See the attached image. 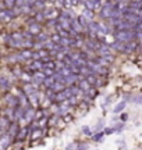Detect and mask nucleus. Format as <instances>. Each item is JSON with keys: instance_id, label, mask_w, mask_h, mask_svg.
I'll use <instances>...</instances> for the list:
<instances>
[{"instance_id": "obj_1", "label": "nucleus", "mask_w": 142, "mask_h": 150, "mask_svg": "<svg viewBox=\"0 0 142 150\" xmlns=\"http://www.w3.org/2000/svg\"><path fill=\"white\" fill-rule=\"evenodd\" d=\"M114 39L117 42H123V43H128L131 40L137 39V31L135 29H130V31H114Z\"/></svg>"}, {"instance_id": "obj_2", "label": "nucleus", "mask_w": 142, "mask_h": 150, "mask_svg": "<svg viewBox=\"0 0 142 150\" xmlns=\"http://www.w3.org/2000/svg\"><path fill=\"white\" fill-rule=\"evenodd\" d=\"M72 96V92H71L70 88H66L64 90L56 93V99H55V103H63V102H67Z\"/></svg>"}, {"instance_id": "obj_3", "label": "nucleus", "mask_w": 142, "mask_h": 150, "mask_svg": "<svg viewBox=\"0 0 142 150\" xmlns=\"http://www.w3.org/2000/svg\"><path fill=\"white\" fill-rule=\"evenodd\" d=\"M16 17L13 8H4L0 11V22H10Z\"/></svg>"}, {"instance_id": "obj_4", "label": "nucleus", "mask_w": 142, "mask_h": 150, "mask_svg": "<svg viewBox=\"0 0 142 150\" xmlns=\"http://www.w3.org/2000/svg\"><path fill=\"white\" fill-rule=\"evenodd\" d=\"M47 77L45 75V72L43 71H36L33 72V75H32V83L35 85V86H42L43 85V82H45V79H46Z\"/></svg>"}, {"instance_id": "obj_5", "label": "nucleus", "mask_w": 142, "mask_h": 150, "mask_svg": "<svg viewBox=\"0 0 142 150\" xmlns=\"http://www.w3.org/2000/svg\"><path fill=\"white\" fill-rule=\"evenodd\" d=\"M11 119L8 118L7 115H4V117H0V136H3V135H6L8 132V128L11 125Z\"/></svg>"}, {"instance_id": "obj_6", "label": "nucleus", "mask_w": 142, "mask_h": 150, "mask_svg": "<svg viewBox=\"0 0 142 150\" xmlns=\"http://www.w3.org/2000/svg\"><path fill=\"white\" fill-rule=\"evenodd\" d=\"M31 131H32V124H29V125L21 128V129H20V132H18V135H17V138H16V142H24V140L27 139V136L29 135Z\"/></svg>"}, {"instance_id": "obj_7", "label": "nucleus", "mask_w": 142, "mask_h": 150, "mask_svg": "<svg viewBox=\"0 0 142 150\" xmlns=\"http://www.w3.org/2000/svg\"><path fill=\"white\" fill-rule=\"evenodd\" d=\"M35 113H36V109H35V107H29V109H27L25 113H24L23 119L28 124V125L32 124V122L35 121Z\"/></svg>"}, {"instance_id": "obj_8", "label": "nucleus", "mask_w": 142, "mask_h": 150, "mask_svg": "<svg viewBox=\"0 0 142 150\" xmlns=\"http://www.w3.org/2000/svg\"><path fill=\"white\" fill-rule=\"evenodd\" d=\"M139 48H141V43L138 40H131L126 43V54H131V53H135V52H139Z\"/></svg>"}, {"instance_id": "obj_9", "label": "nucleus", "mask_w": 142, "mask_h": 150, "mask_svg": "<svg viewBox=\"0 0 142 150\" xmlns=\"http://www.w3.org/2000/svg\"><path fill=\"white\" fill-rule=\"evenodd\" d=\"M43 14H45V18L47 20H56V18H59L60 14H61V11H59L57 8H46L45 11H43Z\"/></svg>"}, {"instance_id": "obj_10", "label": "nucleus", "mask_w": 142, "mask_h": 150, "mask_svg": "<svg viewBox=\"0 0 142 150\" xmlns=\"http://www.w3.org/2000/svg\"><path fill=\"white\" fill-rule=\"evenodd\" d=\"M64 83L67 85V88H70V86H74V85H77L79 82V75H75V74H71V75H68V77H64L63 79Z\"/></svg>"}, {"instance_id": "obj_11", "label": "nucleus", "mask_w": 142, "mask_h": 150, "mask_svg": "<svg viewBox=\"0 0 142 150\" xmlns=\"http://www.w3.org/2000/svg\"><path fill=\"white\" fill-rule=\"evenodd\" d=\"M18 132H20V125H18L17 121H13L11 125H10V128H8L7 134L10 135V138H11L14 142H16V138H17V135H18Z\"/></svg>"}, {"instance_id": "obj_12", "label": "nucleus", "mask_w": 142, "mask_h": 150, "mask_svg": "<svg viewBox=\"0 0 142 150\" xmlns=\"http://www.w3.org/2000/svg\"><path fill=\"white\" fill-rule=\"evenodd\" d=\"M13 142H14V140L10 138V135H8V134L3 135V136H1V139H0V150H7V147Z\"/></svg>"}, {"instance_id": "obj_13", "label": "nucleus", "mask_w": 142, "mask_h": 150, "mask_svg": "<svg viewBox=\"0 0 142 150\" xmlns=\"http://www.w3.org/2000/svg\"><path fill=\"white\" fill-rule=\"evenodd\" d=\"M57 20H59V24L61 25L63 29H66V31H70L71 29V20H68L64 14H60V17Z\"/></svg>"}, {"instance_id": "obj_14", "label": "nucleus", "mask_w": 142, "mask_h": 150, "mask_svg": "<svg viewBox=\"0 0 142 150\" xmlns=\"http://www.w3.org/2000/svg\"><path fill=\"white\" fill-rule=\"evenodd\" d=\"M77 86L81 89V92H82V93H88V90L92 88V85L88 82L87 78H82V79H79V82L77 83Z\"/></svg>"}, {"instance_id": "obj_15", "label": "nucleus", "mask_w": 142, "mask_h": 150, "mask_svg": "<svg viewBox=\"0 0 142 150\" xmlns=\"http://www.w3.org/2000/svg\"><path fill=\"white\" fill-rule=\"evenodd\" d=\"M28 32L32 33L33 36H38L40 32H42V24H39V22H33V24H31L29 26H28Z\"/></svg>"}, {"instance_id": "obj_16", "label": "nucleus", "mask_w": 142, "mask_h": 150, "mask_svg": "<svg viewBox=\"0 0 142 150\" xmlns=\"http://www.w3.org/2000/svg\"><path fill=\"white\" fill-rule=\"evenodd\" d=\"M0 89L1 90H4V92H7V90H10L11 89V82L8 81V78H6V77H0Z\"/></svg>"}, {"instance_id": "obj_17", "label": "nucleus", "mask_w": 142, "mask_h": 150, "mask_svg": "<svg viewBox=\"0 0 142 150\" xmlns=\"http://www.w3.org/2000/svg\"><path fill=\"white\" fill-rule=\"evenodd\" d=\"M66 88H67V85L64 83L63 81H56L55 83L52 85V88H50V89H52V90H53L55 93H59V92H61V90H64Z\"/></svg>"}, {"instance_id": "obj_18", "label": "nucleus", "mask_w": 142, "mask_h": 150, "mask_svg": "<svg viewBox=\"0 0 142 150\" xmlns=\"http://www.w3.org/2000/svg\"><path fill=\"white\" fill-rule=\"evenodd\" d=\"M7 60L10 61V63H16V64L25 61V60H24V57H23V54H21V52H20V53H14V54L8 56Z\"/></svg>"}, {"instance_id": "obj_19", "label": "nucleus", "mask_w": 142, "mask_h": 150, "mask_svg": "<svg viewBox=\"0 0 142 150\" xmlns=\"http://www.w3.org/2000/svg\"><path fill=\"white\" fill-rule=\"evenodd\" d=\"M111 49H114L117 53H124L126 54V43H123V42H113L111 43Z\"/></svg>"}, {"instance_id": "obj_20", "label": "nucleus", "mask_w": 142, "mask_h": 150, "mask_svg": "<svg viewBox=\"0 0 142 150\" xmlns=\"http://www.w3.org/2000/svg\"><path fill=\"white\" fill-rule=\"evenodd\" d=\"M61 119L60 115H57V114H52V115H49V122H47V126H55L59 121Z\"/></svg>"}, {"instance_id": "obj_21", "label": "nucleus", "mask_w": 142, "mask_h": 150, "mask_svg": "<svg viewBox=\"0 0 142 150\" xmlns=\"http://www.w3.org/2000/svg\"><path fill=\"white\" fill-rule=\"evenodd\" d=\"M33 18H35V21H36V22H39V24H42V22H46V18H45L43 11H36V13H35V16H33Z\"/></svg>"}, {"instance_id": "obj_22", "label": "nucleus", "mask_w": 142, "mask_h": 150, "mask_svg": "<svg viewBox=\"0 0 142 150\" xmlns=\"http://www.w3.org/2000/svg\"><path fill=\"white\" fill-rule=\"evenodd\" d=\"M126 104H127L126 100H124V102H121V103H118L117 106L113 109V113H114V114H121V111L126 109Z\"/></svg>"}, {"instance_id": "obj_23", "label": "nucleus", "mask_w": 142, "mask_h": 150, "mask_svg": "<svg viewBox=\"0 0 142 150\" xmlns=\"http://www.w3.org/2000/svg\"><path fill=\"white\" fill-rule=\"evenodd\" d=\"M103 126H104V119L100 118L96 122V125L94 126V132H100V131H103Z\"/></svg>"}, {"instance_id": "obj_24", "label": "nucleus", "mask_w": 142, "mask_h": 150, "mask_svg": "<svg viewBox=\"0 0 142 150\" xmlns=\"http://www.w3.org/2000/svg\"><path fill=\"white\" fill-rule=\"evenodd\" d=\"M67 102H68V104H70L71 107H72V106H78V104L82 102V100H79L78 96H71V97L68 99V100H67Z\"/></svg>"}, {"instance_id": "obj_25", "label": "nucleus", "mask_w": 142, "mask_h": 150, "mask_svg": "<svg viewBox=\"0 0 142 150\" xmlns=\"http://www.w3.org/2000/svg\"><path fill=\"white\" fill-rule=\"evenodd\" d=\"M103 136H104V131H100V132H96V134H94L92 139H94L95 142H102Z\"/></svg>"}, {"instance_id": "obj_26", "label": "nucleus", "mask_w": 142, "mask_h": 150, "mask_svg": "<svg viewBox=\"0 0 142 150\" xmlns=\"http://www.w3.org/2000/svg\"><path fill=\"white\" fill-rule=\"evenodd\" d=\"M94 13H95V11H92V10H88V8H85V10L82 11V16L87 17L88 20H91V21H92V20H94Z\"/></svg>"}, {"instance_id": "obj_27", "label": "nucleus", "mask_w": 142, "mask_h": 150, "mask_svg": "<svg viewBox=\"0 0 142 150\" xmlns=\"http://www.w3.org/2000/svg\"><path fill=\"white\" fill-rule=\"evenodd\" d=\"M98 93H99V90H98L96 88H94V86H92V88H91V89H89V90H88V93H87V95L89 96L91 99H95Z\"/></svg>"}, {"instance_id": "obj_28", "label": "nucleus", "mask_w": 142, "mask_h": 150, "mask_svg": "<svg viewBox=\"0 0 142 150\" xmlns=\"http://www.w3.org/2000/svg\"><path fill=\"white\" fill-rule=\"evenodd\" d=\"M45 24H46L47 28H56V25L59 24V20H57V18H56V20H47Z\"/></svg>"}, {"instance_id": "obj_29", "label": "nucleus", "mask_w": 142, "mask_h": 150, "mask_svg": "<svg viewBox=\"0 0 142 150\" xmlns=\"http://www.w3.org/2000/svg\"><path fill=\"white\" fill-rule=\"evenodd\" d=\"M82 134L87 135V136H94V131H92L89 126L84 125V126H82Z\"/></svg>"}, {"instance_id": "obj_30", "label": "nucleus", "mask_w": 142, "mask_h": 150, "mask_svg": "<svg viewBox=\"0 0 142 150\" xmlns=\"http://www.w3.org/2000/svg\"><path fill=\"white\" fill-rule=\"evenodd\" d=\"M50 40L59 45V43H60V40H61V36H60L59 33H53V35H50Z\"/></svg>"}, {"instance_id": "obj_31", "label": "nucleus", "mask_w": 142, "mask_h": 150, "mask_svg": "<svg viewBox=\"0 0 142 150\" xmlns=\"http://www.w3.org/2000/svg\"><path fill=\"white\" fill-rule=\"evenodd\" d=\"M104 135H113L114 132H116V129H114V126H106L104 129Z\"/></svg>"}, {"instance_id": "obj_32", "label": "nucleus", "mask_w": 142, "mask_h": 150, "mask_svg": "<svg viewBox=\"0 0 142 150\" xmlns=\"http://www.w3.org/2000/svg\"><path fill=\"white\" fill-rule=\"evenodd\" d=\"M84 4H85V7H87L88 10H92V11H94L95 1H92V0H85V1H84Z\"/></svg>"}, {"instance_id": "obj_33", "label": "nucleus", "mask_w": 142, "mask_h": 150, "mask_svg": "<svg viewBox=\"0 0 142 150\" xmlns=\"http://www.w3.org/2000/svg\"><path fill=\"white\" fill-rule=\"evenodd\" d=\"M114 129H116V132H121V131H123V129H124V122H121V121H120V122H117V124H116V125H114Z\"/></svg>"}, {"instance_id": "obj_34", "label": "nucleus", "mask_w": 142, "mask_h": 150, "mask_svg": "<svg viewBox=\"0 0 142 150\" xmlns=\"http://www.w3.org/2000/svg\"><path fill=\"white\" fill-rule=\"evenodd\" d=\"M88 149H89V146L84 142H79L78 146H77V150H88Z\"/></svg>"}, {"instance_id": "obj_35", "label": "nucleus", "mask_w": 142, "mask_h": 150, "mask_svg": "<svg viewBox=\"0 0 142 150\" xmlns=\"http://www.w3.org/2000/svg\"><path fill=\"white\" fill-rule=\"evenodd\" d=\"M16 1L17 0H6V6H7V8L14 7V6H16Z\"/></svg>"}, {"instance_id": "obj_36", "label": "nucleus", "mask_w": 142, "mask_h": 150, "mask_svg": "<svg viewBox=\"0 0 142 150\" xmlns=\"http://www.w3.org/2000/svg\"><path fill=\"white\" fill-rule=\"evenodd\" d=\"M77 146H78V143H77V142L70 143V145L66 147V150H77Z\"/></svg>"}, {"instance_id": "obj_37", "label": "nucleus", "mask_w": 142, "mask_h": 150, "mask_svg": "<svg viewBox=\"0 0 142 150\" xmlns=\"http://www.w3.org/2000/svg\"><path fill=\"white\" fill-rule=\"evenodd\" d=\"M120 121H121V122H126L127 119H128V114H126V113H123V114H120Z\"/></svg>"}, {"instance_id": "obj_38", "label": "nucleus", "mask_w": 142, "mask_h": 150, "mask_svg": "<svg viewBox=\"0 0 142 150\" xmlns=\"http://www.w3.org/2000/svg\"><path fill=\"white\" fill-rule=\"evenodd\" d=\"M64 7H66V8H71V7H72L71 0H64Z\"/></svg>"}, {"instance_id": "obj_39", "label": "nucleus", "mask_w": 142, "mask_h": 150, "mask_svg": "<svg viewBox=\"0 0 142 150\" xmlns=\"http://www.w3.org/2000/svg\"><path fill=\"white\" fill-rule=\"evenodd\" d=\"M134 29H135L137 32H142V21H141V22H138V24L135 25Z\"/></svg>"}, {"instance_id": "obj_40", "label": "nucleus", "mask_w": 142, "mask_h": 150, "mask_svg": "<svg viewBox=\"0 0 142 150\" xmlns=\"http://www.w3.org/2000/svg\"><path fill=\"white\" fill-rule=\"evenodd\" d=\"M135 40H138V42L142 45V32H137V39Z\"/></svg>"}, {"instance_id": "obj_41", "label": "nucleus", "mask_w": 142, "mask_h": 150, "mask_svg": "<svg viewBox=\"0 0 142 150\" xmlns=\"http://www.w3.org/2000/svg\"><path fill=\"white\" fill-rule=\"evenodd\" d=\"M132 102L138 103V104H142V96H138V97H134V99H132Z\"/></svg>"}, {"instance_id": "obj_42", "label": "nucleus", "mask_w": 142, "mask_h": 150, "mask_svg": "<svg viewBox=\"0 0 142 150\" xmlns=\"http://www.w3.org/2000/svg\"><path fill=\"white\" fill-rule=\"evenodd\" d=\"M113 1H114V3H123L124 0H113Z\"/></svg>"}, {"instance_id": "obj_43", "label": "nucleus", "mask_w": 142, "mask_h": 150, "mask_svg": "<svg viewBox=\"0 0 142 150\" xmlns=\"http://www.w3.org/2000/svg\"><path fill=\"white\" fill-rule=\"evenodd\" d=\"M139 52H141V53H142V45H141V48H139Z\"/></svg>"}, {"instance_id": "obj_44", "label": "nucleus", "mask_w": 142, "mask_h": 150, "mask_svg": "<svg viewBox=\"0 0 142 150\" xmlns=\"http://www.w3.org/2000/svg\"><path fill=\"white\" fill-rule=\"evenodd\" d=\"M132 1H142V0H132Z\"/></svg>"}]
</instances>
